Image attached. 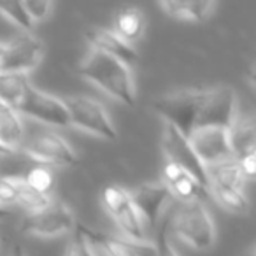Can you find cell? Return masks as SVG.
Here are the masks:
<instances>
[{
  "label": "cell",
  "mask_w": 256,
  "mask_h": 256,
  "mask_svg": "<svg viewBox=\"0 0 256 256\" xmlns=\"http://www.w3.org/2000/svg\"><path fill=\"white\" fill-rule=\"evenodd\" d=\"M79 72L84 79L96 84L120 102L126 106L136 104V84H134L132 70L116 58L96 50H90V53L82 60Z\"/></svg>",
  "instance_id": "1"
},
{
  "label": "cell",
  "mask_w": 256,
  "mask_h": 256,
  "mask_svg": "<svg viewBox=\"0 0 256 256\" xmlns=\"http://www.w3.org/2000/svg\"><path fill=\"white\" fill-rule=\"evenodd\" d=\"M167 228L196 249H207L214 242V221L202 200L179 202L167 218Z\"/></svg>",
  "instance_id": "2"
},
{
  "label": "cell",
  "mask_w": 256,
  "mask_h": 256,
  "mask_svg": "<svg viewBox=\"0 0 256 256\" xmlns=\"http://www.w3.org/2000/svg\"><path fill=\"white\" fill-rule=\"evenodd\" d=\"M20 150L25 151L36 164L51 168L70 167L78 162V154L65 137L51 128H37L32 134L25 132Z\"/></svg>",
  "instance_id": "3"
},
{
  "label": "cell",
  "mask_w": 256,
  "mask_h": 256,
  "mask_svg": "<svg viewBox=\"0 0 256 256\" xmlns=\"http://www.w3.org/2000/svg\"><path fill=\"white\" fill-rule=\"evenodd\" d=\"M68 116V124L81 128L106 140H114L118 137L116 128L107 114L106 107L98 100L86 95H70L62 98Z\"/></svg>",
  "instance_id": "4"
},
{
  "label": "cell",
  "mask_w": 256,
  "mask_h": 256,
  "mask_svg": "<svg viewBox=\"0 0 256 256\" xmlns=\"http://www.w3.org/2000/svg\"><path fill=\"white\" fill-rule=\"evenodd\" d=\"M202 95L204 90H186V92L170 93V95L154 100L153 107L164 118L165 123L174 126L184 137H190V134L195 128Z\"/></svg>",
  "instance_id": "5"
},
{
  "label": "cell",
  "mask_w": 256,
  "mask_h": 256,
  "mask_svg": "<svg viewBox=\"0 0 256 256\" xmlns=\"http://www.w3.org/2000/svg\"><path fill=\"white\" fill-rule=\"evenodd\" d=\"M102 202L110 218L116 221L118 226L123 230V234L130 238V242H144L146 230H144V223L139 212L132 204L130 192H126L118 184H109L102 192Z\"/></svg>",
  "instance_id": "6"
},
{
  "label": "cell",
  "mask_w": 256,
  "mask_h": 256,
  "mask_svg": "<svg viewBox=\"0 0 256 256\" xmlns=\"http://www.w3.org/2000/svg\"><path fill=\"white\" fill-rule=\"evenodd\" d=\"M76 228V220L70 209L62 202L51 200L46 207L34 210L25 216L20 230L28 235H40V237H54L64 235Z\"/></svg>",
  "instance_id": "7"
},
{
  "label": "cell",
  "mask_w": 256,
  "mask_h": 256,
  "mask_svg": "<svg viewBox=\"0 0 256 256\" xmlns=\"http://www.w3.org/2000/svg\"><path fill=\"white\" fill-rule=\"evenodd\" d=\"M235 120V93L228 86L204 90L193 132L198 128H228Z\"/></svg>",
  "instance_id": "8"
},
{
  "label": "cell",
  "mask_w": 256,
  "mask_h": 256,
  "mask_svg": "<svg viewBox=\"0 0 256 256\" xmlns=\"http://www.w3.org/2000/svg\"><path fill=\"white\" fill-rule=\"evenodd\" d=\"M18 114H25L28 118L40 121L42 124L50 126H68V116L65 104L62 98L30 84L25 96L22 98L20 106L16 107Z\"/></svg>",
  "instance_id": "9"
},
{
  "label": "cell",
  "mask_w": 256,
  "mask_h": 256,
  "mask_svg": "<svg viewBox=\"0 0 256 256\" xmlns=\"http://www.w3.org/2000/svg\"><path fill=\"white\" fill-rule=\"evenodd\" d=\"M162 148H164V153L167 154V162L181 167L182 170L192 174L204 188L209 190L206 167H204V164L198 160L196 153L193 151L188 137H184L174 126L165 123L164 134H162Z\"/></svg>",
  "instance_id": "10"
},
{
  "label": "cell",
  "mask_w": 256,
  "mask_h": 256,
  "mask_svg": "<svg viewBox=\"0 0 256 256\" xmlns=\"http://www.w3.org/2000/svg\"><path fill=\"white\" fill-rule=\"evenodd\" d=\"M42 54V44L37 37L23 34L4 42V50L0 53V72H23L28 74L39 64Z\"/></svg>",
  "instance_id": "11"
},
{
  "label": "cell",
  "mask_w": 256,
  "mask_h": 256,
  "mask_svg": "<svg viewBox=\"0 0 256 256\" xmlns=\"http://www.w3.org/2000/svg\"><path fill=\"white\" fill-rule=\"evenodd\" d=\"M188 140L192 144L193 151L196 153V156H198V160L204 164V167L234 158L230 151V144H228L226 128H198V130L190 134Z\"/></svg>",
  "instance_id": "12"
},
{
  "label": "cell",
  "mask_w": 256,
  "mask_h": 256,
  "mask_svg": "<svg viewBox=\"0 0 256 256\" xmlns=\"http://www.w3.org/2000/svg\"><path fill=\"white\" fill-rule=\"evenodd\" d=\"M130 198L144 226L148 224L150 228H156V224L160 223L162 210L172 198V195L164 182H146L130 192Z\"/></svg>",
  "instance_id": "13"
},
{
  "label": "cell",
  "mask_w": 256,
  "mask_h": 256,
  "mask_svg": "<svg viewBox=\"0 0 256 256\" xmlns=\"http://www.w3.org/2000/svg\"><path fill=\"white\" fill-rule=\"evenodd\" d=\"M164 182L167 190L170 192L172 196L179 200V202H193V200H202L207 196L209 190L204 188L192 174L182 170L181 167L167 162L164 167Z\"/></svg>",
  "instance_id": "14"
},
{
  "label": "cell",
  "mask_w": 256,
  "mask_h": 256,
  "mask_svg": "<svg viewBox=\"0 0 256 256\" xmlns=\"http://www.w3.org/2000/svg\"><path fill=\"white\" fill-rule=\"evenodd\" d=\"M88 40L92 42V50H96L104 54L120 60L121 64L128 65L134 64L137 60V51L134 46L126 40L121 39L118 34H114L110 28H100V26H93L88 34H86Z\"/></svg>",
  "instance_id": "15"
},
{
  "label": "cell",
  "mask_w": 256,
  "mask_h": 256,
  "mask_svg": "<svg viewBox=\"0 0 256 256\" xmlns=\"http://www.w3.org/2000/svg\"><path fill=\"white\" fill-rule=\"evenodd\" d=\"M228 144H230L232 156L235 160L246 156V154L256 153V132L252 120H234L226 128Z\"/></svg>",
  "instance_id": "16"
},
{
  "label": "cell",
  "mask_w": 256,
  "mask_h": 256,
  "mask_svg": "<svg viewBox=\"0 0 256 256\" xmlns=\"http://www.w3.org/2000/svg\"><path fill=\"white\" fill-rule=\"evenodd\" d=\"M25 137V124L18 110L0 102V146L6 150H20Z\"/></svg>",
  "instance_id": "17"
},
{
  "label": "cell",
  "mask_w": 256,
  "mask_h": 256,
  "mask_svg": "<svg viewBox=\"0 0 256 256\" xmlns=\"http://www.w3.org/2000/svg\"><path fill=\"white\" fill-rule=\"evenodd\" d=\"M207 184L209 188H237L242 190L244 186V178H242L240 167L235 158H228L224 162L214 165H207Z\"/></svg>",
  "instance_id": "18"
},
{
  "label": "cell",
  "mask_w": 256,
  "mask_h": 256,
  "mask_svg": "<svg viewBox=\"0 0 256 256\" xmlns=\"http://www.w3.org/2000/svg\"><path fill=\"white\" fill-rule=\"evenodd\" d=\"M160 8L165 11V14L170 18L181 20V22H204L210 11L214 9V2H184V0H168V2H160Z\"/></svg>",
  "instance_id": "19"
},
{
  "label": "cell",
  "mask_w": 256,
  "mask_h": 256,
  "mask_svg": "<svg viewBox=\"0 0 256 256\" xmlns=\"http://www.w3.org/2000/svg\"><path fill=\"white\" fill-rule=\"evenodd\" d=\"M28 88V74H23V72H0V102L6 104V106H11L12 109H16Z\"/></svg>",
  "instance_id": "20"
},
{
  "label": "cell",
  "mask_w": 256,
  "mask_h": 256,
  "mask_svg": "<svg viewBox=\"0 0 256 256\" xmlns=\"http://www.w3.org/2000/svg\"><path fill=\"white\" fill-rule=\"evenodd\" d=\"M34 165L37 164L23 150H6L0 154V178L23 181Z\"/></svg>",
  "instance_id": "21"
},
{
  "label": "cell",
  "mask_w": 256,
  "mask_h": 256,
  "mask_svg": "<svg viewBox=\"0 0 256 256\" xmlns=\"http://www.w3.org/2000/svg\"><path fill=\"white\" fill-rule=\"evenodd\" d=\"M78 228L82 232V235L88 238L92 248H100L106 252V256H137L136 249H134L130 240L110 237V235H106V234H96V232L88 230V228L82 226V224H78Z\"/></svg>",
  "instance_id": "22"
},
{
  "label": "cell",
  "mask_w": 256,
  "mask_h": 256,
  "mask_svg": "<svg viewBox=\"0 0 256 256\" xmlns=\"http://www.w3.org/2000/svg\"><path fill=\"white\" fill-rule=\"evenodd\" d=\"M144 30V18L142 12L137 8H124L116 14L112 32L118 34L123 40L132 42L142 36Z\"/></svg>",
  "instance_id": "23"
},
{
  "label": "cell",
  "mask_w": 256,
  "mask_h": 256,
  "mask_svg": "<svg viewBox=\"0 0 256 256\" xmlns=\"http://www.w3.org/2000/svg\"><path fill=\"white\" fill-rule=\"evenodd\" d=\"M23 182L26 186H30L32 190H36V192L51 196V192L54 188V172L51 167L37 164L30 168V172L25 176Z\"/></svg>",
  "instance_id": "24"
},
{
  "label": "cell",
  "mask_w": 256,
  "mask_h": 256,
  "mask_svg": "<svg viewBox=\"0 0 256 256\" xmlns=\"http://www.w3.org/2000/svg\"><path fill=\"white\" fill-rule=\"evenodd\" d=\"M214 198L218 200L220 206H223L226 210L232 212H246L249 207L248 196L244 195L242 190L237 188H209Z\"/></svg>",
  "instance_id": "25"
},
{
  "label": "cell",
  "mask_w": 256,
  "mask_h": 256,
  "mask_svg": "<svg viewBox=\"0 0 256 256\" xmlns=\"http://www.w3.org/2000/svg\"><path fill=\"white\" fill-rule=\"evenodd\" d=\"M50 202H51L50 195H42V193L36 192V190H32L30 186H26L23 181L18 182V204L25 207V209H28L30 212L42 209V207H46Z\"/></svg>",
  "instance_id": "26"
},
{
  "label": "cell",
  "mask_w": 256,
  "mask_h": 256,
  "mask_svg": "<svg viewBox=\"0 0 256 256\" xmlns=\"http://www.w3.org/2000/svg\"><path fill=\"white\" fill-rule=\"evenodd\" d=\"M0 14L9 18L12 23L22 26L23 30H30L34 26V22L26 14L23 2H4V4H0Z\"/></svg>",
  "instance_id": "27"
},
{
  "label": "cell",
  "mask_w": 256,
  "mask_h": 256,
  "mask_svg": "<svg viewBox=\"0 0 256 256\" xmlns=\"http://www.w3.org/2000/svg\"><path fill=\"white\" fill-rule=\"evenodd\" d=\"M154 256H179L174 246L168 240V228L167 220L160 221L156 224V237H154Z\"/></svg>",
  "instance_id": "28"
},
{
  "label": "cell",
  "mask_w": 256,
  "mask_h": 256,
  "mask_svg": "<svg viewBox=\"0 0 256 256\" xmlns=\"http://www.w3.org/2000/svg\"><path fill=\"white\" fill-rule=\"evenodd\" d=\"M67 256H95L92 244H90L88 238H86L84 235H82V232L78 228V224H76V235H74V238H72L70 244H68Z\"/></svg>",
  "instance_id": "29"
},
{
  "label": "cell",
  "mask_w": 256,
  "mask_h": 256,
  "mask_svg": "<svg viewBox=\"0 0 256 256\" xmlns=\"http://www.w3.org/2000/svg\"><path fill=\"white\" fill-rule=\"evenodd\" d=\"M18 182L20 181L0 178V207L2 209L18 204Z\"/></svg>",
  "instance_id": "30"
},
{
  "label": "cell",
  "mask_w": 256,
  "mask_h": 256,
  "mask_svg": "<svg viewBox=\"0 0 256 256\" xmlns=\"http://www.w3.org/2000/svg\"><path fill=\"white\" fill-rule=\"evenodd\" d=\"M23 6H25L26 14L30 16V20H32L34 23L44 20L51 12V9H53V4H51V2H44V0H32V2H23Z\"/></svg>",
  "instance_id": "31"
},
{
  "label": "cell",
  "mask_w": 256,
  "mask_h": 256,
  "mask_svg": "<svg viewBox=\"0 0 256 256\" xmlns=\"http://www.w3.org/2000/svg\"><path fill=\"white\" fill-rule=\"evenodd\" d=\"M237 162H238V167H240L244 181H252L256 174V153L246 154V156L238 158Z\"/></svg>",
  "instance_id": "32"
},
{
  "label": "cell",
  "mask_w": 256,
  "mask_h": 256,
  "mask_svg": "<svg viewBox=\"0 0 256 256\" xmlns=\"http://www.w3.org/2000/svg\"><path fill=\"white\" fill-rule=\"evenodd\" d=\"M11 256H25V252H23L22 246H16V248L12 249V254Z\"/></svg>",
  "instance_id": "33"
},
{
  "label": "cell",
  "mask_w": 256,
  "mask_h": 256,
  "mask_svg": "<svg viewBox=\"0 0 256 256\" xmlns=\"http://www.w3.org/2000/svg\"><path fill=\"white\" fill-rule=\"evenodd\" d=\"M6 216V210L2 209V207H0V218H4Z\"/></svg>",
  "instance_id": "34"
},
{
  "label": "cell",
  "mask_w": 256,
  "mask_h": 256,
  "mask_svg": "<svg viewBox=\"0 0 256 256\" xmlns=\"http://www.w3.org/2000/svg\"><path fill=\"white\" fill-rule=\"evenodd\" d=\"M2 50H4V42H0V53H2Z\"/></svg>",
  "instance_id": "35"
},
{
  "label": "cell",
  "mask_w": 256,
  "mask_h": 256,
  "mask_svg": "<svg viewBox=\"0 0 256 256\" xmlns=\"http://www.w3.org/2000/svg\"><path fill=\"white\" fill-rule=\"evenodd\" d=\"M4 151H6V148H2V146H0V154L4 153Z\"/></svg>",
  "instance_id": "36"
}]
</instances>
